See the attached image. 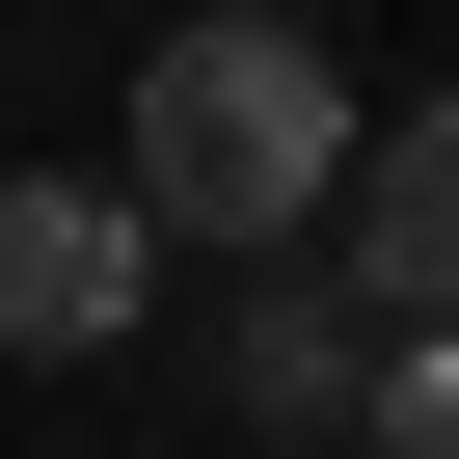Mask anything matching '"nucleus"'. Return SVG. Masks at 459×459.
Masks as SVG:
<instances>
[{
  "label": "nucleus",
  "instance_id": "nucleus-1",
  "mask_svg": "<svg viewBox=\"0 0 459 459\" xmlns=\"http://www.w3.org/2000/svg\"><path fill=\"white\" fill-rule=\"evenodd\" d=\"M351 55L298 28V0H189V28L135 55V135H108V189L162 216V244H216V271H271V244H325V189H351Z\"/></svg>",
  "mask_w": 459,
  "mask_h": 459
},
{
  "label": "nucleus",
  "instance_id": "nucleus-2",
  "mask_svg": "<svg viewBox=\"0 0 459 459\" xmlns=\"http://www.w3.org/2000/svg\"><path fill=\"white\" fill-rule=\"evenodd\" d=\"M325 271H351L378 325H459V82L351 135V189H325Z\"/></svg>",
  "mask_w": 459,
  "mask_h": 459
},
{
  "label": "nucleus",
  "instance_id": "nucleus-3",
  "mask_svg": "<svg viewBox=\"0 0 459 459\" xmlns=\"http://www.w3.org/2000/svg\"><path fill=\"white\" fill-rule=\"evenodd\" d=\"M135 298H162V216L135 189H55V162L0 189V351H108Z\"/></svg>",
  "mask_w": 459,
  "mask_h": 459
},
{
  "label": "nucleus",
  "instance_id": "nucleus-4",
  "mask_svg": "<svg viewBox=\"0 0 459 459\" xmlns=\"http://www.w3.org/2000/svg\"><path fill=\"white\" fill-rule=\"evenodd\" d=\"M216 378H244V432H351V378H378V298H351V271H271L244 325H216Z\"/></svg>",
  "mask_w": 459,
  "mask_h": 459
},
{
  "label": "nucleus",
  "instance_id": "nucleus-5",
  "mask_svg": "<svg viewBox=\"0 0 459 459\" xmlns=\"http://www.w3.org/2000/svg\"><path fill=\"white\" fill-rule=\"evenodd\" d=\"M351 432H378V459H459V325H378V378H351Z\"/></svg>",
  "mask_w": 459,
  "mask_h": 459
}]
</instances>
